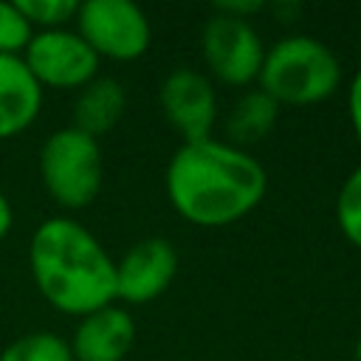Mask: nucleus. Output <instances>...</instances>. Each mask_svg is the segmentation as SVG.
<instances>
[{
  "mask_svg": "<svg viewBox=\"0 0 361 361\" xmlns=\"http://www.w3.org/2000/svg\"><path fill=\"white\" fill-rule=\"evenodd\" d=\"M268 189L265 166L220 138L189 141L175 149L166 166V197L192 226L223 228L251 214Z\"/></svg>",
  "mask_w": 361,
  "mask_h": 361,
  "instance_id": "obj_1",
  "label": "nucleus"
},
{
  "mask_svg": "<svg viewBox=\"0 0 361 361\" xmlns=\"http://www.w3.org/2000/svg\"><path fill=\"white\" fill-rule=\"evenodd\" d=\"M28 268L42 299L68 316L82 319L116 302V259L68 214H54L34 228Z\"/></svg>",
  "mask_w": 361,
  "mask_h": 361,
  "instance_id": "obj_2",
  "label": "nucleus"
},
{
  "mask_svg": "<svg viewBox=\"0 0 361 361\" xmlns=\"http://www.w3.org/2000/svg\"><path fill=\"white\" fill-rule=\"evenodd\" d=\"M259 90L279 107H307L330 99L341 85V62L330 45L307 34L279 37L265 48L259 68Z\"/></svg>",
  "mask_w": 361,
  "mask_h": 361,
  "instance_id": "obj_3",
  "label": "nucleus"
},
{
  "mask_svg": "<svg viewBox=\"0 0 361 361\" xmlns=\"http://www.w3.org/2000/svg\"><path fill=\"white\" fill-rule=\"evenodd\" d=\"M39 180L48 197L65 212L90 206L104 183V161L99 138L76 127L54 130L39 147Z\"/></svg>",
  "mask_w": 361,
  "mask_h": 361,
  "instance_id": "obj_4",
  "label": "nucleus"
},
{
  "mask_svg": "<svg viewBox=\"0 0 361 361\" xmlns=\"http://www.w3.org/2000/svg\"><path fill=\"white\" fill-rule=\"evenodd\" d=\"M76 34L99 59L133 62L149 51L152 28L133 0H87L76 11Z\"/></svg>",
  "mask_w": 361,
  "mask_h": 361,
  "instance_id": "obj_5",
  "label": "nucleus"
},
{
  "mask_svg": "<svg viewBox=\"0 0 361 361\" xmlns=\"http://www.w3.org/2000/svg\"><path fill=\"white\" fill-rule=\"evenodd\" d=\"M200 54L209 79L228 87H248L259 76L265 45L254 23L212 11L200 34Z\"/></svg>",
  "mask_w": 361,
  "mask_h": 361,
  "instance_id": "obj_6",
  "label": "nucleus"
},
{
  "mask_svg": "<svg viewBox=\"0 0 361 361\" xmlns=\"http://www.w3.org/2000/svg\"><path fill=\"white\" fill-rule=\"evenodd\" d=\"M20 56L42 90H79L99 76L102 65V59L76 34V28L34 31Z\"/></svg>",
  "mask_w": 361,
  "mask_h": 361,
  "instance_id": "obj_7",
  "label": "nucleus"
},
{
  "mask_svg": "<svg viewBox=\"0 0 361 361\" xmlns=\"http://www.w3.org/2000/svg\"><path fill=\"white\" fill-rule=\"evenodd\" d=\"M158 102L164 118L178 130L183 144L212 138L217 121V93L206 73L195 68H175L164 76Z\"/></svg>",
  "mask_w": 361,
  "mask_h": 361,
  "instance_id": "obj_8",
  "label": "nucleus"
},
{
  "mask_svg": "<svg viewBox=\"0 0 361 361\" xmlns=\"http://www.w3.org/2000/svg\"><path fill=\"white\" fill-rule=\"evenodd\" d=\"M178 274V251L164 237L133 243L116 259V299L124 305H147L158 299Z\"/></svg>",
  "mask_w": 361,
  "mask_h": 361,
  "instance_id": "obj_9",
  "label": "nucleus"
},
{
  "mask_svg": "<svg viewBox=\"0 0 361 361\" xmlns=\"http://www.w3.org/2000/svg\"><path fill=\"white\" fill-rule=\"evenodd\" d=\"M135 341V322L127 307L107 305L79 319L71 336L73 361H124Z\"/></svg>",
  "mask_w": 361,
  "mask_h": 361,
  "instance_id": "obj_10",
  "label": "nucleus"
},
{
  "mask_svg": "<svg viewBox=\"0 0 361 361\" xmlns=\"http://www.w3.org/2000/svg\"><path fill=\"white\" fill-rule=\"evenodd\" d=\"M45 90L25 68L23 56L0 54V141H8L25 133L39 110Z\"/></svg>",
  "mask_w": 361,
  "mask_h": 361,
  "instance_id": "obj_11",
  "label": "nucleus"
},
{
  "mask_svg": "<svg viewBox=\"0 0 361 361\" xmlns=\"http://www.w3.org/2000/svg\"><path fill=\"white\" fill-rule=\"evenodd\" d=\"M127 110V90L113 76H96L85 87L76 90L73 99V121L71 127L87 133L90 138H99L110 133Z\"/></svg>",
  "mask_w": 361,
  "mask_h": 361,
  "instance_id": "obj_12",
  "label": "nucleus"
},
{
  "mask_svg": "<svg viewBox=\"0 0 361 361\" xmlns=\"http://www.w3.org/2000/svg\"><path fill=\"white\" fill-rule=\"evenodd\" d=\"M279 121V104L259 87L245 90L226 113V141L245 149L271 135Z\"/></svg>",
  "mask_w": 361,
  "mask_h": 361,
  "instance_id": "obj_13",
  "label": "nucleus"
},
{
  "mask_svg": "<svg viewBox=\"0 0 361 361\" xmlns=\"http://www.w3.org/2000/svg\"><path fill=\"white\" fill-rule=\"evenodd\" d=\"M0 361H73L68 338L51 330H34L3 347Z\"/></svg>",
  "mask_w": 361,
  "mask_h": 361,
  "instance_id": "obj_14",
  "label": "nucleus"
},
{
  "mask_svg": "<svg viewBox=\"0 0 361 361\" xmlns=\"http://www.w3.org/2000/svg\"><path fill=\"white\" fill-rule=\"evenodd\" d=\"M336 223L350 245L361 251V166H355L336 197Z\"/></svg>",
  "mask_w": 361,
  "mask_h": 361,
  "instance_id": "obj_15",
  "label": "nucleus"
},
{
  "mask_svg": "<svg viewBox=\"0 0 361 361\" xmlns=\"http://www.w3.org/2000/svg\"><path fill=\"white\" fill-rule=\"evenodd\" d=\"M17 6L25 14V20L34 25V31L68 28V23H73L79 11L76 0H20Z\"/></svg>",
  "mask_w": 361,
  "mask_h": 361,
  "instance_id": "obj_16",
  "label": "nucleus"
},
{
  "mask_svg": "<svg viewBox=\"0 0 361 361\" xmlns=\"http://www.w3.org/2000/svg\"><path fill=\"white\" fill-rule=\"evenodd\" d=\"M31 37H34V25L25 20L20 6L0 0V54L20 56Z\"/></svg>",
  "mask_w": 361,
  "mask_h": 361,
  "instance_id": "obj_17",
  "label": "nucleus"
},
{
  "mask_svg": "<svg viewBox=\"0 0 361 361\" xmlns=\"http://www.w3.org/2000/svg\"><path fill=\"white\" fill-rule=\"evenodd\" d=\"M212 11L217 14H228V17H237V20H248L259 11H265V3L262 0H226V3H214Z\"/></svg>",
  "mask_w": 361,
  "mask_h": 361,
  "instance_id": "obj_18",
  "label": "nucleus"
},
{
  "mask_svg": "<svg viewBox=\"0 0 361 361\" xmlns=\"http://www.w3.org/2000/svg\"><path fill=\"white\" fill-rule=\"evenodd\" d=\"M347 110H350V124H353V133L361 144V68L355 71L353 82H350V90H347Z\"/></svg>",
  "mask_w": 361,
  "mask_h": 361,
  "instance_id": "obj_19",
  "label": "nucleus"
},
{
  "mask_svg": "<svg viewBox=\"0 0 361 361\" xmlns=\"http://www.w3.org/2000/svg\"><path fill=\"white\" fill-rule=\"evenodd\" d=\"M11 226H14V212H11V203H8L6 192L0 189V243L6 240V234L11 231Z\"/></svg>",
  "mask_w": 361,
  "mask_h": 361,
  "instance_id": "obj_20",
  "label": "nucleus"
},
{
  "mask_svg": "<svg viewBox=\"0 0 361 361\" xmlns=\"http://www.w3.org/2000/svg\"><path fill=\"white\" fill-rule=\"evenodd\" d=\"M271 11H274L276 17H282V20H290V17L299 14L302 8H299L296 3H276V6H271Z\"/></svg>",
  "mask_w": 361,
  "mask_h": 361,
  "instance_id": "obj_21",
  "label": "nucleus"
},
{
  "mask_svg": "<svg viewBox=\"0 0 361 361\" xmlns=\"http://www.w3.org/2000/svg\"><path fill=\"white\" fill-rule=\"evenodd\" d=\"M355 361H361V338L355 341Z\"/></svg>",
  "mask_w": 361,
  "mask_h": 361,
  "instance_id": "obj_22",
  "label": "nucleus"
}]
</instances>
